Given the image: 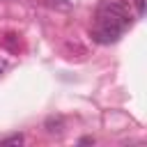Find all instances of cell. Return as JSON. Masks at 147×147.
Here are the masks:
<instances>
[{"label": "cell", "mask_w": 147, "mask_h": 147, "mask_svg": "<svg viewBox=\"0 0 147 147\" xmlns=\"http://www.w3.org/2000/svg\"><path fill=\"white\" fill-rule=\"evenodd\" d=\"M44 129H46L48 136H60V133L64 131V119H62L60 115H51V117L44 122Z\"/></svg>", "instance_id": "2"}, {"label": "cell", "mask_w": 147, "mask_h": 147, "mask_svg": "<svg viewBox=\"0 0 147 147\" xmlns=\"http://www.w3.org/2000/svg\"><path fill=\"white\" fill-rule=\"evenodd\" d=\"M90 142H94V138H80V145H90Z\"/></svg>", "instance_id": "7"}, {"label": "cell", "mask_w": 147, "mask_h": 147, "mask_svg": "<svg viewBox=\"0 0 147 147\" xmlns=\"http://www.w3.org/2000/svg\"><path fill=\"white\" fill-rule=\"evenodd\" d=\"M129 23L131 16L126 5L119 0H106L96 9V28L92 30V39L99 44H113L122 37Z\"/></svg>", "instance_id": "1"}, {"label": "cell", "mask_w": 147, "mask_h": 147, "mask_svg": "<svg viewBox=\"0 0 147 147\" xmlns=\"http://www.w3.org/2000/svg\"><path fill=\"white\" fill-rule=\"evenodd\" d=\"M51 7H55V9H62V11H67V9H71V2L69 0H46Z\"/></svg>", "instance_id": "3"}, {"label": "cell", "mask_w": 147, "mask_h": 147, "mask_svg": "<svg viewBox=\"0 0 147 147\" xmlns=\"http://www.w3.org/2000/svg\"><path fill=\"white\" fill-rule=\"evenodd\" d=\"M136 9H138V16L145 14V0H136Z\"/></svg>", "instance_id": "5"}, {"label": "cell", "mask_w": 147, "mask_h": 147, "mask_svg": "<svg viewBox=\"0 0 147 147\" xmlns=\"http://www.w3.org/2000/svg\"><path fill=\"white\" fill-rule=\"evenodd\" d=\"M7 67H9V62H7V60H5V57H0V74H2V71H5V69H7Z\"/></svg>", "instance_id": "6"}, {"label": "cell", "mask_w": 147, "mask_h": 147, "mask_svg": "<svg viewBox=\"0 0 147 147\" xmlns=\"http://www.w3.org/2000/svg\"><path fill=\"white\" fill-rule=\"evenodd\" d=\"M2 142H7V145H21L23 142V136L18 133V136H11V138H5Z\"/></svg>", "instance_id": "4"}]
</instances>
